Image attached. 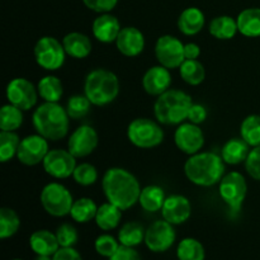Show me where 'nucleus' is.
<instances>
[{
	"mask_svg": "<svg viewBox=\"0 0 260 260\" xmlns=\"http://www.w3.org/2000/svg\"><path fill=\"white\" fill-rule=\"evenodd\" d=\"M107 201L126 211L139 202L141 187L132 173L122 168H111L107 170L102 180Z\"/></svg>",
	"mask_w": 260,
	"mask_h": 260,
	"instance_id": "f257e3e1",
	"label": "nucleus"
},
{
	"mask_svg": "<svg viewBox=\"0 0 260 260\" xmlns=\"http://www.w3.org/2000/svg\"><path fill=\"white\" fill-rule=\"evenodd\" d=\"M185 177L200 187H212L225 175V161L215 152H197L184 164Z\"/></svg>",
	"mask_w": 260,
	"mask_h": 260,
	"instance_id": "f03ea898",
	"label": "nucleus"
},
{
	"mask_svg": "<svg viewBox=\"0 0 260 260\" xmlns=\"http://www.w3.org/2000/svg\"><path fill=\"white\" fill-rule=\"evenodd\" d=\"M69 118L68 111L62 106L45 102L33 112L32 122L38 135L46 140L58 141L68 135Z\"/></svg>",
	"mask_w": 260,
	"mask_h": 260,
	"instance_id": "7ed1b4c3",
	"label": "nucleus"
},
{
	"mask_svg": "<svg viewBox=\"0 0 260 260\" xmlns=\"http://www.w3.org/2000/svg\"><path fill=\"white\" fill-rule=\"evenodd\" d=\"M193 102L189 94L179 89H169L157 96L154 104V113L157 121L167 126L183 123Z\"/></svg>",
	"mask_w": 260,
	"mask_h": 260,
	"instance_id": "20e7f679",
	"label": "nucleus"
},
{
	"mask_svg": "<svg viewBox=\"0 0 260 260\" xmlns=\"http://www.w3.org/2000/svg\"><path fill=\"white\" fill-rule=\"evenodd\" d=\"M84 94L96 107L112 103L119 94V80L117 75L106 69H95L86 75Z\"/></svg>",
	"mask_w": 260,
	"mask_h": 260,
	"instance_id": "39448f33",
	"label": "nucleus"
},
{
	"mask_svg": "<svg viewBox=\"0 0 260 260\" xmlns=\"http://www.w3.org/2000/svg\"><path fill=\"white\" fill-rule=\"evenodd\" d=\"M127 137L129 142L140 149H152L164 140V131L150 118H136L128 124Z\"/></svg>",
	"mask_w": 260,
	"mask_h": 260,
	"instance_id": "423d86ee",
	"label": "nucleus"
},
{
	"mask_svg": "<svg viewBox=\"0 0 260 260\" xmlns=\"http://www.w3.org/2000/svg\"><path fill=\"white\" fill-rule=\"evenodd\" d=\"M73 203V194L60 183H48L41 192V205L46 212L53 217L70 215Z\"/></svg>",
	"mask_w": 260,
	"mask_h": 260,
	"instance_id": "0eeeda50",
	"label": "nucleus"
},
{
	"mask_svg": "<svg viewBox=\"0 0 260 260\" xmlns=\"http://www.w3.org/2000/svg\"><path fill=\"white\" fill-rule=\"evenodd\" d=\"M65 56L63 45L55 37H41L35 46L36 62L47 71L58 70L65 62Z\"/></svg>",
	"mask_w": 260,
	"mask_h": 260,
	"instance_id": "6e6552de",
	"label": "nucleus"
},
{
	"mask_svg": "<svg viewBox=\"0 0 260 260\" xmlns=\"http://www.w3.org/2000/svg\"><path fill=\"white\" fill-rule=\"evenodd\" d=\"M218 184V193L223 202L233 212H240L248 193V184L244 175L239 172H231L223 175Z\"/></svg>",
	"mask_w": 260,
	"mask_h": 260,
	"instance_id": "1a4fd4ad",
	"label": "nucleus"
},
{
	"mask_svg": "<svg viewBox=\"0 0 260 260\" xmlns=\"http://www.w3.org/2000/svg\"><path fill=\"white\" fill-rule=\"evenodd\" d=\"M155 56L160 65L167 69H179L185 60L184 45L179 38L172 35H164L157 38Z\"/></svg>",
	"mask_w": 260,
	"mask_h": 260,
	"instance_id": "9d476101",
	"label": "nucleus"
},
{
	"mask_svg": "<svg viewBox=\"0 0 260 260\" xmlns=\"http://www.w3.org/2000/svg\"><path fill=\"white\" fill-rule=\"evenodd\" d=\"M38 90L25 78H15L8 84L7 99L22 111H29L37 104Z\"/></svg>",
	"mask_w": 260,
	"mask_h": 260,
	"instance_id": "9b49d317",
	"label": "nucleus"
},
{
	"mask_svg": "<svg viewBox=\"0 0 260 260\" xmlns=\"http://www.w3.org/2000/svg\"><path fill=\"white\" fill-rule=\"evenodd\" d=\"M177 234L172 223L168 221H155L147 228L145 234V244L147 249L154 253H164L169 250L175 243Z\"/></svg>",
	"mask_w": 260,
	"mask_h": 260,
	"instance_id": "f8f14e48",
	"label": "nucleus"
},
{
	"mask_svg": "<svg viewBox=\"0 0 260 260\" xmlns=\"http://www.w3.org/2000/svg\"><path fill=\"white\" fill-rule=\"evenodd\" d=\"M43 169L56 179H66L74 174L76 168V157L69 150H50L42 162Z\"/></svg>",
	"mask_w": 260,
	"mask_h": 260,
	"instance_id": "ddd939ff",
	"label": "nucleus"
},
{
	"mask_svg": "<svg viewBox=\"0 0 260 260\" xmlns=\"http://www.w3.org/2000/svg\"><path fill=\"white\" fill-rule=\"evenodd\" d=\"M48 151V142L45 137L38 134L29 135L20 141L17 159L27 167H35L43 162Z\"/></svg>",
	"mask_w": 260,
	"mask_h": 260,
	"instance_id": "4468645a",
	"label": "nucleus"
},
{
	"mask_svg": "<svg viewBox=\"0 0 260 260\" xmlns=\"http://www.w3.org/2000/svg\"><path fill=\"white\" fill-rule=\"evenodd\" d=\"M98 134L88 124H81L69 137L68 150L76 157H86L98 146Z\"/></svg>",
	"mask_w": 260,
	"mask_h": 260,
	"instance_id": "2eb2a0df",
	"label": "nucleus"
},
{
	"mask_svg": "<svg viewBox=\"0 0 260 260\" xmlns=\"http://www.w3.org/2000/svg\"><path fill=\"white\" fill-rule=\"evenodd\" d=\"M174 141L178 149L187 155H194L202 150L205 145V136L198 124L180 123L175 129Z\"/></svg>",
	"mask_w": 260,
	"mask_h": 260,
	"instance_id": "dca6fc26",
	"label": "nucleus"
},
{
	"mask_svg": "<svg viewBox=\"0 0 260 260\" xmlns=\"http://www.w3.org/2000/svg\"><path fill=\"white\" fill-rule=\"evenodd\" d=\"M162 218L172 225L184 223L192 213V205L184 196L173 194L167 197L161 208Z\"/></svg>",
	"mask_w": 260,
	"mask_h": 260,
	"instance_id": "f3484780",
	"label": "nucleus"
},
{
	"mask_svg": "<svg viewBox=\"0 0 260 260\" xmlns=\"http://www.w3.org/2000/svg\"><path fill=\"white\" fill-rule=\"evenodd\" d=\"M172 85V75L169 69L165 66H152L145 73L142 78V86L145 91L152 96H159L167 90H169Z\"/></svg>",
	"mask_w": 260,
	"mask_h": 260,
	"instance_id": "a211bd4d",
	"label": "nucleus"
},
{
	"mask_svg": "<svg viewBox=\"0 0 260 260\" xmlns=\"http://www.w3.org/2000/svg\"><path fill=\"white\" fill-rule=\"evenodd\" d=\"M119 52L127 57H136L145 48V36L139 28L124 27L116 40Z\"/></svg>",
	"mask_w": 260,
	"mask_h": 260,
	"instance_id": "6ab92c4d",
	"label": "nucleus"
},
{
	"mask_svg": "<svg viewBox=\"0 0 260 260\" xmlns=\"http://www.w3.org/2000/svg\"><path fill=\"white\" fill-rule=\"evenodd\" d=\"M121 29L118 19L109 13H103L96 17L91 25L93 36L102 43L116 42Z\"/></svg>",
	"mask_w": 260,
	"mask_h": 260,
	"instance_id": "aec40b11",
	"label": "nucleus"
},
{
	"mask_svg": "<svg viewBox=\"0 0 260 260\" xmlns=\"http://www.w3.org/2000/svg\"><path fill=\"white\" fill-rule=\"evenodd\" d=\"M62 45L66 55L73 58H78V60L88 57L93 50L90 38L80 32L68 33L62 38Z\"/></svg>",
	"mask_w": 260,
	"mask_h": 260,
	"instance_id": "412c9836",
	"label": "nucleus"
},
{
	"mask_svg": "<svg viewBox=\"0 0 260 260\" xmlns=\"http://www.w3.org/2000/svg\"><path fill=\"white\" fill-rule=\"evenodd\" d=\"M206 18L200 8L190 7L183 10L178 18V28L185 36H194L205 27Z\"/></svg>",
	"mask_w": 260,
	"mask_h": 260,
	"instance_id": "4be33fe9",
	"label": "nucleus"
},
{
	"mask_svg": "<svg viewBox=\"0 0 260 260\" xmlns=\"http://www.w3.org/2000/svg\"><path fill=\"white\" fill-rule=\"evenodd\" d=\"M29 246L37 255H50L60 249L56 234H52L48 230H38L30 235Z\"/></svg>",
	"mask_w": 260,
	"mask_h": 260,
	"instance_id": "5701e85b",
	"label": "nucleus"
},
{
	"mask_svg": "<svg viewBox=\"0 0 260 260\" xmlns=\"http://www.w3.org/2000/svg\"><path fill=\"white\" fill-rule=\"evenodd\" d=\"M250 152V145L241 137L230 139L221 150V157L226 164L239 165L244 162Z\"/></svg>",
	"mask_w": 260,
	"mask_h": 260,
	"instance_id": "b1692460",
	"label": "nucleus"
},
{
	"mask_svg": "<svg viewBox=\"0 0 260 260\" xmlns=\"http://www.w3.org/2000/svg\"><path fill=\"white\" fill-rule=\"evenodd\" d=\"M239 32L249 38L260 37V8H248L239 13L238 18Z\"/></svg>",
	"mask_w": 260,
	"mask_h": 260,
	"instance_id": "393cba45",
	"label": "nucleus"
},
{
	"mask_svg": "<svg viewBox=\"0 0 260 260\" xmlns=\"http://www.w3.org/2000/svg\"><path fill=\"white\" fill-rule=\"evenodd\" d=\"M122 218V210L113 203L107 202L99 206L98 211H96L95 216V222L101 230L104 231H111L116 229L119 225Z\"/></svg>",
	"mask_w": 260,
	"mask_h": 260,
	"instance_id": "a878e982",
	"label": "nucleus"
},
{
	"mask_svg": "<svg viewBox=\"0 0 260 260\" xmlns=\"http://www.w3.org/2000/svg\"><path fill=\"white\" fill-rule=\"evenodd\" d=\"M165 200L167 197L161 187L147 185L141 189L139 203L146 212H157V211H161Z\"/></svg>",
	"mask_w": 260,
	"mask_h": 260,
	"instance_id": "bb28decb",
	"label": "nucleus"
},
{
	"mask_svg": "<svg viewBox=\"0 0 260 260\" xmlns=\"http://www.w3.org/2000/svg\"><path fill=\"white\" fill-rule=\"evenodd\" d=\"M208 30L217 40H231L239 32L238 22L230 15H220L211 20Z\"/></svg>",
	"mask_w": 260,
	"mask_h": 260,
	"instance_id": "cd10ccee",
	"label": "nucleus"
},
{
	"mask_svg": "<svg viewBox=\"0 0 260 260\" xmlns=\"http://www.w3.org/2000/svg\"><path fill=\"white\" fill-rule=\"evenodd\" d=\"M38 94L45 102L50 103H58L63 93L62 83L57 76L47 75L38 81L37 85Z\"/></svg>",
	"mask_w": 260,
	"mask_h": 260,
	"instance_id": "c85d7f7f",
	"label": "nucleus"
},
{
	"mask_svg": "<svg viewBox=\"0 0 260 260\" xmlns=\"http://www.w3.org/2000/svg\"><path fill=\"white\" fill-rule=\"evenodd\" d=\"M145 234H146V230L141 223L131 221V222L124 223L118 233V241L121 245L135 248L145 241Z\"/></svg>",
	"mask_w": 260,
	"mask_h": 260,
	"instance_id": "c756f323",
	"label": "nucleus"
},
{
	"mask_svg": "<svg viewBox=\"0 0 260 260\" xmlns=\"http://www.w3.org/2000/svg\"><path fill=\"white\" fill-rule=\"evenodd\" d=\"M96 211H98V206L95 205V202L91 198L83 197L74 201L70 216L76 222L86 223L95 218Z\"/></svg>",
	"mask_w": 260,
	"mask_h": 260,
	"instance_id": "7c9ffc66",
	"label": "nucleus"
},
{
	"mask_svg": "<svg viewBox=\"0 0 260 260\" xmlns=\"http://www.w3.org/2000/svg\"><path fill=\"white\" fill-rule=\"evenodd\" d=\"M180 78L189 85H200L206 78L205 66L198 60H184L179 66Z\"/></svg>",
	"mask_w": 260,
	"mask_h": 260,
	"instance_id": "2f4dec72",
	"label": "nucleus"
},
{
	"mask_svg": "<svg viewBox=\"0 0 260 260\" xmlns=\"http://www.w3.org/2000/svg\"><path fill=\"white\" fill-rule=\"evenodd\" d=\"M177 256L179 260H205L206 251L200 241L185 238L178 245Z\"/></svg>",
	"mask_w": 260,
	"mask_h": 260,
	"instance_id": "473e14b6",
	"label": "nucleus"
},
{
	"mask_svg": "<svg viewBox=\"0 0 260 260\" xmlns=\"http://www.w3.org/2000/svg\"><path fill=\"white\" fill-rule=\"evenodd\" d=\"M20 228V218L14 210L3 207L0 210V239L5 240L18 233Z\"/></svg>",
	"mask_w": 260,
	"mask_h": 260,
	"instance_id": "72a5a7b5",
	"label": "nucleus"
},
{
	"mask_svg": "<svg viewBox=\"0 0 260 260\" xmlns=\"http://www.w3.org/2000/svg\"><path fill=\"white\" fill-rule=\"evenodd\" d=\"M23 123V111L13 104H5L0 111V128L2 131H15Z\"/></svg>",
	"mask_w": 260,
	"mask_h": 260,
	"instance_id": "f704fd0d",
	"label": "nucleus"
},
{
	"mask_svg": "<svg viewBox=\"0 0 260 260\" xmlns=\"http://www.w3.org/2000/svg\"><path fill=\"white\" fill-rule=\"evenodd\" d=\"M240 135L251 147L260 146V116L250 114L246 117L241 122Z\"/></svg>",
	"mask_w": 260,
	"mask_h": 260,
	"instance_id": "c9c22d12",
	"label": "nucleus"
},
{
	"mask_svg": "<svg viewBox=\"0 0 260 260\" xmlns=\"http://www.w3.org/2000/svg\"><path fill=\"white\" fill-rule=\"evenodd\" d=\"M19 145V136L14 131L0 132V161L7 162L17 156Z\"/></svg>",
	"mask_w": 260,
	"mask_h": 260,
	"instance_id": "e433bc0d",
	"label": "nucleus"
},
{
	"mask_svg": "<svg viewBox=\"0 0 260 260\" xmlns=\"http://www.w3.org/2000/svg\"><path fill=\"white\" fill-rule=\"evenodd\" d=\"M91 102L86 98V95L76 94L69 98L68 104H66V111L70 118L73 119H81L89 113L90 111Z\"/></svg>",
	"mask_w": 260,
	"mask_h": 260,
	"instance_id": "4c0bfd02",
	"label": "nucleus"
},
{
	"mask_svg": "<svg viewBox=\"0 0 260 260\" xmlns=\"http://www.w3.org/2000/svg\"><path fill=\"white\" fill-rule=\"evenodd\" d=\"M73 178L79 185L89 187V185L94 184L96 182L98 172H96V168L94 165L89 164V162H81V164L76 165Z\"/></svg>",
	"mask_w": 260,
	"mask_h": 260,
	"instance_id": "58836bf2",
	"label": "nucleus"
},
{
	"mask_svg": "<svg viewBox=\"0 0 260 260\" xmlns=\"http://www.w3.org/2000/svg\"><path fill=\"white\" fill-rule=\"evenodd\" d=\"M56 238L60 244V248H73L78 243L79 234L71 223H62L56 230Z\"/></svg>",
	"mask_w": 260,
	"mask_h": 260,
	"instance_id": "ea45409f",
	"label": "nucleus"
},
{
	"mask_svg": "<svg viewBox=\"0 0 260 260\" xmlns=\"http://www.w3.org/2000/svg\"><path fill=\"white\" fill-rule=\"evenodd\" d=\"M119 241L116 240L112 235H101L96 238L95 243H94V248L95 251L102 256H106V258H111L119 248Z\"/></svg>",
	"mask_w": 260,
	"mask_h": 260,
	"instance_id": "a19ab883",
	"label": "nucleus"
},
{
	"mask_svg": "<svg viewBox=\"0 0 260 260\" xmlns=\"http://www.w3.org/2000/svg\"><path fill=\"white\" fill-rule=\"evenodd\" d=\"M245 169L253 179L260 180V146L250 150L245 160Z\"/></svg>",
	"mask_w": 260,
	"mask_h": 260,
	"instance_id": "79ce46f5",
	"label": "nucleus"
},
{
	"mask_svg": "<svg viewBox=\"0 0 260 260\" xmlns=\"http://www.w3.org/2000/svg\"><path fill=\"white\" fill-rule=\"evenodd\" d=\"M83 3L88 9L103 14L113 10L118 0H83Z\"/></svg>",
	"mask_w": 260,
	"mask_h": 260,
	"instance_id": "37998d69",
	"label": "nucleus"
},
{
	"mask_svg": "<svg viewBox=\"0 0 260 260\" xmlns=\"http://www.w3.org/2000/svg\"><path fill=\"white\" fill-rule=\"evenodd\" d=\"M206 118H207V109H206V107L202 106V104L193 103L189 109V113H188L189 122L194 124H201L206 121Z\"/></svg>",
	"mask_w": 260,
	"mask_h": 260,
	"instance_id": "c03bdc74",
	"label": "nucleus"
},
{
	"mask_svg": "<svg viewBox=\"0 0 260 260\" xmlns=\"http://www.w3.org/2000/svg\"><path fill=\"white\" fill-rule=\"evenodd\" d=\"M109 260H141V256L137 253V250H135V248L121 245Z\"/></svg>",
	"mask_w": 260,
	"mask_h": 260,
	"instance_id": "a18cd8bd",
	"label": "nucleus"
},
{
	"mask_svg": "<svg viewBox=\"0 0 260 260\" xmlns=\"http://www.w3.org/2000/svg\"><path fill=\"white\" fill-rule=\"evenodd\" d=\"M52 260H83L80 253L73 248H60L53 254Z\"/></svg>",
	"mask_w": 260,
	"mask_h": 260,
	"instance_id": "49530a36",
	"label": "nucleus"
},
{
	"mask_svg": "<svg viewBox=\"0 0 260 260\" xmlns=\"http://www.w3.org/2000/svg\"><path fill=\"white\" fill-rule=\"evenodd\" d=\"M201 55V48L197 43H185L184 45V56L185 60H197Z\"/></svg>",
	"mask_w": 260,
	"mask_h": 260,
	"instance_id": "de8ad7c7",
	"label": "nucleus"
},
{
	"mask_svg": "<svg viewBox=\"0 0 260 260\" xmlns=\"http://www.w3.org/2000/svg\"><path fill=\"white\" fill-rule=\"evenodd\" d=\"M35 260H52V258L50 255H37Z\"/></svg>",
	"mask_w": 260,
	"mask_h": 260,
	"instance_id": "09e8293b",
	"label": "nucleus"
},
{
	"mask_svg": "<svg viewBox=\"0 0 260 260\" xmlns=\"http://www.w3.org/2000/svg\"><path fill=\"white\" fill-rule=\"evenodd\" d=\"M12 260H22V259H12Z\"/></svg>",
	"mask_w": 260,
	"mask_h": 260,
	"instance_id": "8fccbe9b",
	"label": "nucleus"
}]
</instances>
